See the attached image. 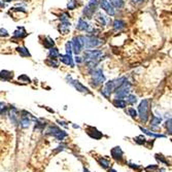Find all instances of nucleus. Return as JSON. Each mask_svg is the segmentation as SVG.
Here are the masks:
<instances>
[{"mask_svg":"<svg viewBox=\"0 0 172 172\" xmlns=\"http://www.w3.org/2000/svg\"><path fill=\"white\" fill-rule=\"evenodd\" d=\"M11 79H13V73L11 71H7V70H2L0 72V79L1 81H9Z\"/></svg>","mask_w":172,"mask_h":172,"instance_id":"nucleus-22","label":"nucleus"},{"mask_svg":"<svg viewBox=\"0 0 172 172\" xmlns=\"http://www.w3.org/2000/svg\"><path fill=\"white\" fill-rule=\"evenodd\" d=\"M46 134L49 135V136L55 137V138H56L57 140H59V141L64 140V139L68 136V134H67L65 131L61 130V129L58 128L57 126H50L48 130H46Z\"/></svg>","mask_w":172,"mask_h":172,"instance_id":"nucleus-3","label":"nucleus"},{"mask_svg":"<svg viewBox=\"0 0 172 172\" xmlns=\"http://www.w3.org/2000/svg\"><path fill=\"white\" fill-rule=\"evenodd\" d=\"M112 104H113L114 107L116 108H126L127 103L125 100H123L122 98H114L112 100Z\"/></svg>","mask_w":172,"mask_h":172,"instance_id":"nucleus-20","label":"nucleus"},{"mask_svg":"<svg viewBox=\"0 0 172 172\" xmlns=\"http://www.w3.org/2000/svg\"><path fill=\"white\" fill-rule=\"evenodd\" d=\"M128 114L131 116L132 118H137V116H138V113H137V111L135 110V108H133V107H130L128 109Z\"/></svg>","mask_w":172,"mask_h":172,"instance_id":"nucleus-35","label":"nucleus"},{"mask_svg":"<svg viewBox=\"0 0 172 172\" xmlns=\"http://www.w3.org/2000/svg\"><path fill=\"white\" fill-rule=\"evenodd\" d=\"M54 44H55L54 40H53L51 37H46V38H44V48L51 49V48H53V46H54Z\"/></svg>","mask_w":172,"mask_h":172,"instance_id":"nucleus-31","label":"nucleus"},{"mask_svg":"<svg viewBox=\"0 0 172 172\" xmlns=\"http://www.w3.org/2000/svg\"><path fill=\"white\" fill-rule=\"evenodd\" d=\"M105 81V76H104L103 72L101 69H96L93 71V81H92V85L94 87H98L99 85H102Z\"/></svg>","mask_w":172,"mask_h":172,"instance_id":"nucleus-8","label":"nucleus"},{"mask_svg":"<svg viewBox=\"0 0 172 172\" xmlns=\"http://www.w3.org/2000/svg\"><path fill=\"white\" fill-rule=\"evenodd\" d=\"M68 19H69V15H68V14H62V15L60 16L61 22H63V21H68Z\"/></svg>","mask_w":172,"mask_h":172,"instance_id":"nucleus-40","label":"nucleus"},{"mask_svg":"<svg viewBox=\"0 0 172 172\" xmlns=\"http://www.w3.org/2000/svg\"><path fill=\"white\" fill-rule=\"evenodd\" d=\"M102 55H103L102 51L88 50L84 53V61L88 64L89 68H94L98 64L100 59H101Z\"/></svg>","mask_w":172,"mask_h":172,"instance_id":"nucleus-1","label":"nucleus"},{"mask_svg":"<svg viewBox=\"0 0 172 172\" xmlns=\"http://www.w3.org/2000/svg\"><path fill=\"white\" fill-rule=\"evenodd\" d=\"M66 79L69 81V84H70L71 86H73V87H74L79 92L84 93V94H91V91H90L88 88H86L81 83H79V81H75V79H73L71 76H67Z\"/></svg>","mask_w":172,"mask_h":172,"instance_id":"nucleus-9","label":"nucleus"},{"mask_svg":"<svg viewBox=\"0 0 172 172\" xmlns=\"http://www.w3.org/2000/svg\"><path fill=\"white\" fill-rule=\"evenodd\" d=\"M83 40H84V48L86 49H94V48H97L98 46L103 44L101 39H99L98 37L96 36H83Z\"/></svg>","mask_w":172,"mask_h":172,"instance_id":"nucleus-5","label":"nucleus"},{"mask_svg":"<svg viewBox=\"0 0 172 172\" xmlns=\"http://www.w3.org/2000/svg\"><path fill=\"white\" fill-rule=\"evenodd\" d=\"M110 155H111V158L113 160L118 162H121L123 160V156H124V151L123 149L121 148V146H114L113 148H111L110 151Z\"/></svg>","mask_w":172,"mask_h":172,"instance_id":"nucleus-11","label":"nucleus"},{"mask_svg":"<svg viewBox=\"0 0 172 172\" xmlns=\"http://www.w3.org/2000/svg\"><path fill=\"white\" fill-rule=\"evenodd\" d=\"M76 5H77L76 0H70L69 3L67 4V9H74L75 7H76Z\"/></svg>","mask_w":172,"mask_h":172,"instance_id":"nucleus-36","label":"nucleus"},{"mask_svg":"<svg viewBox=\"0 0 172 172\" xmlns=\"http://www.w3.org/2000/svg\"><path fill=\"white\" fill-rule=\"evenodd\" d=\"M0 35L1 36H9V33L5 29H0Z\"/></svg>","mask_w":172,"mask_h":172,"instance_id":"nucleus-42","label":"nucleus"},{"mask_svg":"<svg viewBox=\"0 0 172 172\" xmlns=\"http://www.w3.org/2000/svg\"><path fill=\"white\" fill-rule=\"evenodd\" d=\"M26 116H21V121H20V127H21L22 129H27L29 128L30 124H31V121H30L29 118V114L30 113H27V112H25Z\"/></svg>","mask_w":172,"mask_h":172,"instance_id":"nucleus-14","label":"nucleus"},{"mask_svg":"<svg viewBox=\"0 0 172 172\" xmlns=\"http://www.w3.org/2000/svg\"><path fill=\"white\" fill-rule=\"evenodd\" d=\"M108 172H118L116 169H113V168H110V169H108Z\"/></svg>","mask_w":172,"mask_h":172,"instance_id":"nucleus-44","label":"nucleus"},{"mask_svg":"<svg viewBox=\"0 0 172 172\" xmlns=\"http://www.w3.org/2000/svg\"><path fill=\"white\" fill-rule=\"evenodd\" d=\"M49 56H50L51 59H56L58 58L59 56H60V53H59V51L57 50L56 48H51L50 49V53H49Z\"/></svg>","mask_w":172,"mask_h":172,"instance_id":"nucleus-26","label":"nucleus"},{"mask_svg":"<svg viewBox=\"0 0 172 172\" xmlns=\"http://www.w3.org/2000/svg\"><path fill=\"white\" fill-rule=\"evenodd\" d=\"M125 101H126V103L133 105V104H135L137 102V97L135 95H131V94H129V95L126 97V100H125Z\"/></svg>","mask_w":172,"mask_h":172,"instance_id":"nucleus-30","label":"nucleus"},{"mask_svg":"<svg viewBox=\"0 0 172 172\" xmlns=\"http://www.w3.org/2000/svg\"><path fill=\"white\" fill-rule=\"evenodd\" d=\"M166 129H167V132L171 134V118L166 121Z\"/></svg>","mask_w":172,"mask_h":172,"instance_id":"nucleus-39","label":"nucleus"},{"mask_svg":"<svg viewBox=\"0 0 172 172\" xmlns=\"http://www.w3.org/2000/svg\"><path fill=\"white\" fill-rule=\"evenodd\" d=\"M139 128H140V130L142 131L144 134L148 135V136H151V137H153V138H164V137H166V135L158 134V133H155V132H153V131H151V130H147V129L143 128V127H139Z\"/></svg>","mask_w":172,"mask_h":172,"instance_id":"nucleus-17","label":"nucleus"},{"mask_svg":"<svg viewBox=\"0 0 172 172\" xmlns=\"http://www.w3.org/2000/svg\"><path fill=\"white\" fill-rule=\"evenodd\" d=\"M84 172H90V171L87 169V168H84Z\"/></svg>","mask_w":172,"mask_h":172,"instance_id":"nucleus-46","label":"nucleus"},{"mask_svg":"<svg viewBox=\"0 0 172 172\" xmlns=\"http://www.w3.org/2000/svg\"><path fill=\"white\" fill-rule=\"evenodd\" d=\"M125 23L123 21H121V20H116V21L113 22V29L114 31H121V30H123L125 28Z\"/></svg>","mask_w":172,"mask_h":172,"instance_id":"nucleus-24","label":"nucleus"},{"mask_svg":"<svg viewBox=\"0 0 172 172\" xmlns=\"http://www.w3.org/2000/svg\"><path fill=\"white\" fill-rule=\"evenodd\" d=\"M26 35H27V33H26V30L24 29L23 27H19L15 31V33H14V36L17 38H23V37H25Z\"/></svg>","mask_w":172,"mask_h":172,"instance_id":"nucleus-23","label":"nucleus"},{"mask_svg":"<svg viewBox=\"0 0 172 172\" xmlns=\"http://www.w3.org/2000/svg\"><path fill=\"white\" fill-rule=\"evenodd\" d=\"M66 54L71 56L72 54V46H71V41H68L66 44Z\"/></svg>","mask_w":172,"mask_h":172,"instance_id":"nucleus-38","label":"nucleus"},{"mask_svg":"<svg viewBox=\"0 0 172 172\" xmlns=\"http://www.w3.org/2000/svg\"><path fill=\"white\" fill-rule=\"evenodd\" d=\"M98 7V0H90L88 5L84 9V15L88 18V19H91L92 16L95 14L96 9Z\"/></svg>","mask_w":172,"mask_h":172,"instance_id":"nucleus-6","label":"nucleus"},{"mask_svg":"<svg viewBox=\"0 0 172 172\" xmlns=\"http://www.w3.org/2000/svg\"><path fill=\"white\" fill-rule=\"evenodd\" d=\"M98 163H99V165L101 166L103 169H109L110 161L108 159H106V158H104V157L99 158V159H98Z\"/></svg>","mask_w":172,"mask_h":172,"instance_id":"nucleus-21","label":"nucleus"},{"mask_svg":"<svg viewBox=\"0 0 172 172\" xmlns=\"http://www.w3.org/2000/svg\"><path fill=\"white\" fill-rule=\"evenodd\" d=\"M17 51H18V53H19V54L21 55V56H23V57H30L31 56L30 53H29V51H28L26 48H24V46H20V48H18Z\"/></svg>","mask_w":172,"mask_h":172,"instance_id":"nucleus-29","label":"nucleus"},{"mask_svg":"<svg viewBox=\"0 0 172 172\" xmlns=\"http://www.w3.org/2000/svg\"><path fill=\"white\" fill-rule=\"evenodd\" d=\"M59 30L62 34H67L70 30V23L68 21H63L61 22L60 26H59Z\"/></svg>","mask_w":172,"mask_h":172,"instance_id":"nucleus-18","label":"nucleus"},{"mask_svg":"<svg viewBox=\"0 0 172 172\" xmlns=\"http://www.w3.org/2000/svg\"><path fill=\"white\" fill-rule=\"evenodd\" d=\"M145 172H158L159 171V166L158 165H148L147 167H145Z\"/></svg>","mask_w":172,"mask_h":172,"instance_id":"nucleus-32","label":"nucleus"},{"mask_svg":"<svg viewBox=\"0 0 172 172\" xmlns=\"http://www.w3.org/2000/svg\"><path fill=\"white\" fill-rule=\"evenodd\" d=\"M60 61L62 63H64V64L68 65V66H71L73 67L74 66V63H73V60H72V57L69 56V55H60Z\"/></svg>","mask_w":172,"mask_h":172,"instance_id":"nucleus-16","label":"nucleus"},{"mask_svg":"<svg viewBox=\"0 0 172 172\" xmlns=\"http://www.w3.org/2000/svg\"><path fill=\"white\" fill-rule=\"evenodd\" d=\"M100 6H101V9H103V11H105L109 16L114 15V9L109 3L108 0H101V1H100Z\"/></svg>","mask_w":172,"mask_h":172,"instance_id":"nucleus-13","label":"nucleus"},{"mask_svg":"<svg viewBox=\"0 0 172 172\" xmlns=\"http://www.w3.org/2000/svg\"><path fill=\"white\" fill-rule=\"evenodd\" d=\"M131 85L128 81H125L120 87H118L114 90V94H116V98H126L127 96L130 94Z\"/></svg>","mask_w":172,"mask_h":172,"instance_id":"nucleus-4","label":"nucleus"},{"mask_svg":"<svg viewBox=\"0 0 172 172\" xmlns=\"http://www.w3.org/2000/svg\"><path fill=\"white\" fill-rule=\"evenodd\" d=\"M134 141L137 143V144H139V145H144L145 143L147 142L146 138H145V137L143 136V135H139V136L135 137V138H134Z\"/></svg>","mask_w":172,"mask_h":172,"instance_id":"nucleus-28","label":"nucleus"},{"mask_svg":"<svg viewBox=\"0 0 172 172\" xmlns=\"http://www.w3.org/2000/svg\"><path fill=\"white\" fill-rule=\"evenodd\" d=\"M113 90H114V88H113V83H112V81H107V83H106L105 85H104V87H103V88H102L101 94H102V95H103L105 98H109Z\"/></svg>","mask_w":172,"mask_h":172,"instance_id":"nucleus-12","label":"nucleus"},{"mask_svg":"<svg viewBox=\"0 0 172 172\" xmlns=\"http://www.w3.org/2000/svg\"><path fill=\"white\" fill-rule=\"evenodd\" d=\"M46 63L51 67H58V63H57L54 59H51V58L48 59V60L46 61Z\"/></svg>","mask_w":172,"mask_h":172,"instance_id":"nucleus-37","label":"nucleus"},{"mask_svg":"<svg viewBox=\"0 0 172 172\" xmlns=\"http://www.w3.org/2000/svg\"><path fill=\"white\" fill-rule=\"evenodd\" d=\"M96 22H97V23L99 24L100 26H105L107 20H106V18L104 17V16L102 15L101 13H99L97 15V17H96Z\"/></svg>","mask_w":172,"mask_h":172,"instance_id":"nucleus-25","label":"nucleus"},{"mask_svg":"<svg viewBox=\"0 0 172 172\" xmlns=\"http://www.w3.org/2000/svg\"><path fill=\"white\" fill-rule=\"evenodd\" d=\"M151 101H149L148 99H144L142 100V101L140 102V104H139V107H138V110H139V118H140L141 122L143 123H146L147 121H148L149 118V109H151Z\"/></svg>","mask_w":172,"mask_h":172,"instance_id":"nucleus-2","label":"nucleus"},{"mask_svg":"<svg viewBox=\"0 0 172 172\" xmlns=\"http://www.w3.org/2000/svg\"><path fill=\"white\" fill-rule=\"evenodd\" d=\"M19 81H26L27 83H30V81H31L27 75H21V76H19Z\"/></svg>","mask_w":172,"mask_h":172,"instance_id":"nucleus-41","label":"nucleus"},{"mask_svg":"<svg viewBox=\"0 0 172 172\" xmlns=\"http://www.w3.org/2000/svg\"><path fill=\"white\" fill-rule=\"evenodd\" d=\"M109 3L116 9H122L124 6V0H110Z\"/></svg>","mask_w":172,"mask_h":172,"instance_id":"nucleus-27","label":"nucleus"},{"mask_svg":"<svg viewBox=\"0 0 172 172\" xmlns=\"http://www.w3.org/2000/svg\"><path fill=\"white\" fill-rule=\"evenodd\" d=\"M156 159H157L158 161L160 162V164H164V165H166V166L169 165V164H168V161L165 159V157H163L162 155H159V153H157V155H156Z\"/></svg>","mask_w":172,"mask_h":172,"instance_id":"nucleus-33","label":"nucleus"},{"mask_svg":"<svg viewBox=\"0 0 172 172\" xmlns=\"http://www.w3.org/2000/svg\"><path fill=\"white\" fill-rule=\"evenodd\" d=\"M76 29L79 30V31H86V30H89V24H88L85 20L81 18V19H79V22H77Z\"/></svg>","mask_w":172,"mask_h":172,"instance_id":"nucleus-19","label":"nucleus"},{"mask_svg":"<svg viewBox=\"0 0 172 172\" xmlns=\"http://www.w3.org/2000/svg\"><path fill=\"white\" fill-rule=\"evenodd\" d=\"M162 123V118L161 116H151V118L149 121V126L153 129H157L160 126V124Z\"/></svg>","mask_w":172,"mask_h":172,"instance_id":"nucleus-15","label":"nucleus"},{"mask_svg":"<svg viewBox=\"0 0 172 172\" xmlns=\"http://www.w3.org/2000/svg\"><path fill=\"white\" fill-rule=\"evenodd\" d=\"M133 2H135V3H138V2H141L142 0H132Z\"/></svg>","mask_w":172,"mask_h":172,"instance_id":"nucleus-45","label":"nucleus"},{"mask_svg":"<svg viewBox=\"0 0 172 172\" xmlns=\"http://www.w3.org/2000/svg\"><path fill=\"white\" fill-rule=\"evenodd\" d=\"M71 46H72V52H74L76 55H79L84 49L83 36H75L72 39V41H71Z\"/></svg>","mask_w":172,"mask_h":172,"instance_id":"nucleus-7","label":"nucleus"},{"mask_svg":"<svg viewBox=\"0 0 172 172\" xmlns=\"http://www.w3.org/2000/svg\"><path fill=\"white\" fill-rule=\"evenodd\" d=\"M81 61H83V60L81 59V57H79V56L75 57V62H76V63H81Z\"/></svg>","mask_w":172,"mask_h":172,"instance_id":"nucleus-43","label":"nucleus"},{"mask_svg":"<svg viewBox=\"0 0 172 172\" xmlns=\"http://www.w3.org/2000/svg\"><path fill=\"white\" fill-rule=\"evenodd\" d=\"M128 166L130 168H132L133 170H136V171H141L142 170V167L140 165H138V164H133L131 162H128Z\"/></svg>","mask_w":172,"mask_h":172,"instance_id":"nucleus-34","label":"nucleus"},{"mask_svg":"<svg viewBox=\"0 0 172 172\" xmlns=\"http://www.w3.org/2000/svg\"><path fill=\"white\" fill-rule=\"evenodd\" d=\"M86 132H87V134L89 135L91 138L96 139V140H99V139L102 138V136H103V134L93 126H88L87 128H86Z\"/></svg>","mask_w":172,"mask_h":172,"instance_id":"nucleus-10","label":"nucleus"}]
</instances>
